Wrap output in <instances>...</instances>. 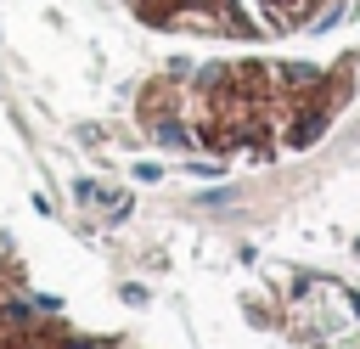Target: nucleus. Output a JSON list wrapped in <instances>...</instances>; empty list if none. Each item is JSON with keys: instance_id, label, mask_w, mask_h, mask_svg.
I'll list each match as a JSON object with an SVG mask.
<instances>
[{"instance_id": "f257e3e1", "label": "nucleus", "mask_w": 360, "mask_h": 349, "mask_svg": "<svg viewBox=\"0 0 360 349\" xmlns=\"http://www.w3.org/2000/svg\"><path fill=\"white\" fill-rule=\"evenodd\" d=\"M174 135L208 152H276L304 146L343 107V68L315 62H214L186 79Z\"/></svg>"}]
</instances>
